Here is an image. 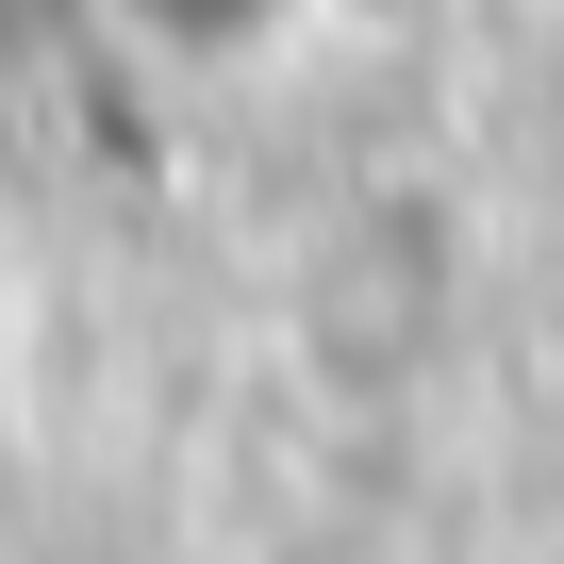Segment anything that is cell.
Here are the masks:
<instances>
[{
  "instance_id": "cell-1",
  "label": "cell",
  "mask_w": 564,
  "mask_h": 564,
  "mask_svg": "<svg viewBox=\"0 0 564 564\" xmlns=\"http://www.w3.org/2000/svg\"><path fill=\"white\" fill-rule=\"evenodd\" d=\"M133 18H150V34H183V51H232V34H265V18H282V0H133Z\"/></svg>"
}]
</instances>
